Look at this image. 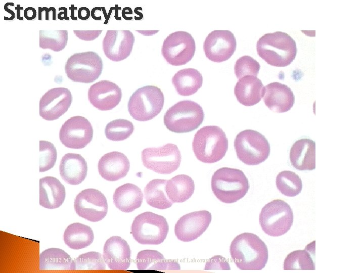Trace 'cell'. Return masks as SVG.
I'll use <instances>...</instances> for the list:
<instances>
[{
  "mask_svg": "<svg viewBox=\"0 0 364 273\" xmlns=\"http://www.w3.org/2000/svg\"><path fill=\"white\" fill-rule=\"evenodd\" d=\"M68 40L67 30L39 31V47L42 49L60 52L65 48Z\"/></svg>",
  "mask_w": 364,
  "mask_h": 273,
  "instance_id": "cell-35",
  "label": "cell"
},
{
  "mask_svg": "<svg viewBox=\"0 0 364 273\" xmlns=\"http://www.w3.org/2000/svg\"><path fill=\"white\" fill-rule=\"evenodd\" d=\"M264 90L260 79L255 76L247 75L238 80L234 88V94L240 104L251 106L260 101Z\"/></svg>",
  "mask_w": 364,
  "mask_h": 273,
  "instance_id": "cell-24",
  "label": "cell"
},
{
  "mask_svg": "<svg viewBox=\"0 0 364 273\" xmlns=\"http://www.w3.org/2000/svg\"><path fill=\"white\" fill-rule=\"evenodd\" d=\"M217 262L216 263L214 264H208L206 263L205 270L206 269H213V268H218V265L221 269H230V265L229 263L226 261V260L224 258V257L221 256L219 262H218V256H216Z\"/></svg>",
  "mask_w": 364,
  "mask_h": 273,
  "instance_id": "cell-42",
  "label": "cell"
},
{
  "mask_svg": "<svg viewBox=\"0 0 364 273\" xmlns=\"http://www.w3.org/2000/svg\"><path fill=\"white\" fill-rule=\"evenodd\" d=\"M94 239V232L88 225L79 222L69 225L63 234L65 244L70 248L79 250L89 246Z\"/></svg>",
  "mask_w": 364,
  "mask_h": 273,
  "instance_id": "cell-31",
  "label": "cell"
},
{
  "mask_svg": "<svg viewBox=\"0 0 364 273\" xmlns=\"http://www.w3.org/2000/svg\"><path fill=\"white\" fill-rule=\"evenodd\" d=\"M39 269L74 270L73 259L62 249L49 248L39 255Z\"/></svg>",
  "mask_w": 364,
  "mask_h": 273,
  "instance_id": "cell-32",
  "label": "cell"
},
{
  "mask_svg": "<svg viewBox=\"0 0 364 273\" xmlns=\"http://www.w3.org/2000/svg\"><path fill=\"white\" fill-rule=\"evenodd\" d=\"M230 252L237 267L243 270H261L268 257L265 243L258 236L249 233L236 236L231 244Z\"/></svg>",
  "mask_w": 364,
  "mask_h": 273,
  "instance_id": "cell-1",
  "label": "cell"
},
{
  "mask_svg": "<svg viewBox=\"0 0 364 273\" xmlns=\"http://www.w3.org/2000/svg\"><path fill=\"white\" fill-rule=\"evenodd\" d=\"M276 183L278 190L288 197L298 195L302 189L300 177L292 171L284 170L280 172L277 176Z\"/></svg>",
  "mask_w": 364,
  "mask_h": 273,
  "instance_id": "cell-34",
  "label": "cell"
},
{
  "mask_svg": "<svg viewBox=\"0 0 364 273\" xmlns=\"http://www.w3.org/2000/svg\"><path fill=\"white\" fill-rule=\"evenodd\" d=\"M103 257L110 269L126 270L130 264V247L120 237L112 236L104 244Z\"/></svg>",
  "mask_w": 364,
  "mask_h": 273,
  "instance_id": "cell-20",
  "label": "cell"
},
{
  "mask_svg": "<svg viewBox=\"0 0 364 273\" xmlns=\"http://www.w3.org/2000/svg\"><path fill=\"white\" fill-rule=\"evenodd\" d=\"M168 223L162 215L145 212L136 216L131 226L133 238L141 244L158 245L166 239Z\"/></svg>",
  "mask_w": 364,
  "mask_h": 273,
  "instance_id": "cell-8",
  "label": "cell"
},
{
  "mask_svg": "<svg viewBox=\"0 0 364 273\" xmlns=\"http://www.w3.org/2000/svg\"><path fill=\"white\" fill-rule=\"evenodd\" d=\"M195 190L192 178L186 174H178L167 180L165 191L172 203H182L188 200Z\"/></svg>",
  "mask_w": 364,
  "mask_h": 273,
  "instance_id": "cell-30",
  "label": "cell"
},
{
  "mask_svg": "<svg viewBox=\"0 0 364 273\" xmlns=\"http://www.w3.org/2000/svg\"><path fill=\"white\" fill-rule=\"evenodd\" d=\"M59 171L62 178L66 183L71 185H79L87 175L86 161L78 154L67 153L61 159Z\"/></svg>",
  "mask_w": 364,
  "mask_h": 273,
  "instance_id": "cell-23",
  "label": "cell"
},
{
  "mask_svg": "<svg viewBox=\"0 0 364 273\" xmlns=\"http://www.w3.org/2000/svg\"><path fill=\"white\" fill-rule=\"evenodd\" d=\"M145 167L155 172L169 174L180 166L181 154L177 146L167 144L158 148H148L141 153Z\"/></svg>",
  "mask_w": 364,
  "mask_h": 273,
  "instance_id": "cell-11",
  "label": "cell"
},
{
  "mask_svg": "<svg viewBox=\"0 0 364 273\" xmlns=\"http://www.w3.org/2000/svg\"><path fill=\"white\" fill-rule=\"evenodd\" d=\"M164 102V95L158 87L146 85L136 89L130 96L127 104L128 111L134 119L146 121L160 113Z\"/></svg>",
  "mask_w": 364,
  "mask_h": 273,
  "instance_id": "cell-6",
  "label": "cell"
},
{
  "mask_svg": "<svg viewBox=\"0 0 364 273\" xmlns=\"http://www.w3.org/2000/svg\"><path fill=\"white\" fill-rule=\"evenodd\" d=\"M65 196V187L57 178L46 176L39 179V204L42 207L49 209L58 208Z\"/></svg>",
  "mask_w": 364,
  "mask_h": 273,
  "instance_id": "cell-25",
  "label": "cell"
},
{
  "mask_svg": "<svg viewBox=\"0 0 364 273\" xmlns=\"http://www.w3.org/2000/svg\"><path fill=\"white\" fill-rule=\"evenodd\" d=\"M234 34L229 30H214L208 34L203 43L206 57L211 61L220 63L228 60L236 49Z\"/></svg>",
  "mask_w": 364,
  "mask_h": 273,
  "instance_id": "cell-15",
  "label": "cell"
},
{
  "mask_svg": "<svg viewBox=\"0 0 364 273\" xmlns=\"http://www.w3.org/2000/svg\"><path fill=\"white\" fill-rule=\"evenodd\" d=\"M89 10L85 7L80 8L78 11V16L82 20H86L89 16Z\"/></svg>",
  "mask_w": 364,
  "mask_h": 273,
  "instance_id": "cell-44",
  "label": "cell"
},
{
  "mask_svg": "<svg viewBox=\"0 0 364 273\" xmlns=\"http://www.w3.org/2000/svg\"><path fill=\"white\" fill-rule=\"evenodd\" d=\"M192 149L197 159L205 163L220 160L228 149V140L224 132L218 126H205L195 133Z\"/></svg>",
  "mask_w": 364,
  "mask_h": 273,
  "instance_id": "cell-4",
  "label": "cell"
},
{
  "mask_svg": "<svg viewBox=\"0 0 364 273\" xmlns=\"http://www.w3.org/2000/svg\"><path fill=\"white\" fill-rule=\"evenodd\" d=\"M24 15L28 20H32L35 18L36 13V10L33 8L28 7L25 9L24 12Z\"/></svg>",
  "mask_w": 364,
  "mask_h": 273,
  "instance_id": "cell-43",
  "label": "cell"
},
{
  "mask_svg": "<svg viewBox=\"0 0 364 273\" xmlns=\"http://www.w3.org/2000/svg\"><path fill=\"white\" fill-rule=\"evenodd\" d=\"M72 102L70 90L65 87L49 89L39 101V115L46 120L58 119L67 111Z\"/></svg>",
  "mask_w": 364,
  "mask_h": 273,
  "instance_id": "cell-17",
  "label": "cell"
},
{
  "mask_svg": "<svg viewBox=\"0 0 364 273\" xmlns=\"http://www.w3.org/2000/svg\"><path fill=\"white\" fill-rule=\"evenodd\" d=\"M284 270H314L315 264L307 250H298L289 253L283 264Z\"/></svg>",
  "mask_w": 364,
  "mask_h": 273,
  "instance_id": "cell-36",
  "label": "cell"
},
{
  "mask_svg": "<svg viewBox=\"0 0 364 273\" xmlns=\"http://www.w3.org/2000/svg\"><path fill=\"white\" fill-rule=\"evenodd\" d=\"M121 98V88L115 83L106 80L93 84L88 91L90 104L101 111L113 109L119 104Z\"/></svg>",
  "mask_w": 364,
  "mask_h": 273,
  "instance_id": "cell-19",
  "label": "cell"
},
{
  "mask_svg": "<svg viewBox=\"0 0 364 273\" xmlns=\"http://www.w3.org/2000/svg\"><path fill=\"white\" fill-rule=\"evenodd\" d=\"M259 63L249 56H243L236 62L234 66L235 75L238 79L247 75L256 76L260 69Z\"/></svg>",
  "mask_w": 364,
  "mask_h": 273,
  "instance_id": "cell-40",
  "label": "cell"
},
{
  "mask_svg": "<svg viewBox=\"0 0 364 273\" xmlns=\"http://www.w3.org/2000/svg\"><path fill=\"white\" fill-rule=\"evenodd\" d=\"M74 207L78 216L92 222L103 219L108 209L106 197L95 189H85L78 193L74 200Z\"/></svg>",
  "mask_w": 364,
  "mask_h": 273,
  "instance_id": "cell-13",
  "label": "cell"
},
{
  "mask_svg": "<svg viewBox=\"0 0 364 273\" xmlns=\"http://www.w3.org/2000/svg\"><path fill=\"white\" fill-rule=\"evenodd\" d=\"M166 181V179H154L147 184L144 193L148 204L159 209H165L172 206L173 203L168 198L165 191Z\"/></svg>",
  "mask_w": 364,
  "mask_h": 273,
  "instance_id": "cell-33",
  "label": "cell"
},
{
  "mask_svg": "<svg viewBox=\"0 0 364 273\" xmlns=\"http://www.w3.org/2000/svg\"><path fill=\"white\" fill-rule=\"evenodd\" d=\"M196 43L192 35L183 31L170 34L164 40L162 54L166 61L173 66L187 64L194 57Z\"/></svg>",
  "mask_w": 364,
  "mask_h": 273,
  "instance_id": "cell-12",
  "label": "cell"
},
{
  "mask_svg": "<svg viewBox=\"0 0 364 273\" xmlns=\"http://www.w3.org/2000/svg\"><path fill=\"white\" fill-rule=\"evenodd\" d=\"M103 69L101 58L92 51L74 54L67 59L65 65V73L69 79L85 83L97 80Z\"/></svg>",
  "mask_w": 364,
  "mask_h": 273,
  "instance_id": "cell-10",
  "label": "cell"
},
{
  "mask_svg": "<svg viewBox=\"0 0 364 273\" xmlns=\"http://www.w3.org/2000/svg\"><path fill=\"white\" fill-rule=\"evenodd\" d=\"M98 168L103 178L108 181H116L126 175L130 168V163L123 153L113 151L101 157Z\"/></svg>",
  "mask_w": 364,
  "mask_h": 273,
  "instance_id": "cell-22",
  "label": "cell"
},
{
  "mask_svg": "<svg viewBox=\"0 0 364 273\" xmlns=\"http://www.w3.org/2000/svg\"><path fill=\"white\" fill-rule=\"evenodd\" d=\"M102 30H74L73 32L76 37L80 39L86 41H91L97 38L102 33Z\"/></svg>",
  "mask_w": 364,
  "mask_h": 273,
  "instance_id": "cell-41",
  "label": "cell"
},
{
  "mask_svg": "<svg viewBox=\"0 0 364 273\" xmlns=\"http://www.w3.org/2000/svg\"><path fill=\"white\" fill-rule=\"evenodd\" d=\"M290 206L282 200L276 199L262 208L259 221L263 231L272 237L281 236L290 229L293 222Z\"/></svg>",
  "mask_w": 364,
  "mask_h": 273,
  "instance_id": "cell-9",
  "label": "cell"
},
{
  "mask_svg": "<svg viewBox=\"0 0 364 273\" xmlns=\"http://www.w3.org/2000/svg\"><path fill=\"white\" fill-rule=\"evenodd\" d=\"M234 147L238 158L248 165L261 163L270 154V145L267 139L252 129L240 132L235 139Z\"/></svg>",
  "mask_w": 364,
  "mask_h": 273,
  "instance_id": "cell-7",
  "label": "cell"
},
{
  "mask_svg": "<svg viewBox=\"0 0 364 273\" xmlns=\"http://www.w3.org/2000/svg\"><path fill=\"white\" fill-rule=\"evenodd\" d=\"M74 270H105L106 266L103 255L96 251L88 252L73 259Z\"/></svg>",
  "mask_w": 364,
  "mask_h": 273,
  "instance_id": "cell-38",
  "label": "cell"
},
{
  "mask_svg": "<svg viewBox=\"0 0 364 273\" xmlns=\"http://www.w3.org/2000/svg\"><path fill=\"white\" fill-rule=\"evenodd\" d=\"M204 117L203 110L199 104L191 100H184L167 110L163 121L169 130L175 133H186L198 128Z\"/></svg>",
  "mask_w": 364,
  "mask_h": 273,
  "instance_id": "cell-5",
  "label": "cell"
},
{
  "mask_svg": "<svg viewBox=\"0 0 364 273\" xmlns=\"http://www.w3.org/2000/svg\"><path fill=\"white\" fill-rule=\"evenodd\" d=\"M93 128L90 122L81 116H73L62 125L59 138L66 147L79 149L84 148L92 140Z\"/></svg>",
  "mask_w": 364,
  "mask_h": 273,
  "instance_id": "cell-14",
  "label": "cell"
},
{
  "mask_svg": "<svg viewBox=\"0 0 364 273\" xmlns=\"http://www.w3.org/2000/svg\"><path fill=\"white\" fill-rule=\"evenodd\" d=\"M172 83L177 94L189 96L195 94L201 87L203 77L194 68H185L178 71L172 78Z\"/></svg>",
  "mask_w": 364,
  "mask_h": 273,
  "instance_id": "cell-28",
  "label": "cell"
},
{
  "mask_svg": "<svg viewBox=\"0 0 364 273\" xmlns=\"http://www.w3.org/2000/svg\"><path fill=\"white\" fill-rule=\"evenodd\" d=\"M134 125L126 119H118L109 122L105 127L106 138L113 141H121L129 138L133 133Z\"/></svg>",
  "mask_w": 364,
  "mask_h": 273,
  "instance_id": "cell-37",
  "label": "cell"
},
{
  "mask_svg": "<svg viewBox=\"0 0 364 273\" xmlns=\"http://www.w3.org/2000/svg\"><path fill=\"white\" fill-rule=\"evenodd\" d=\"M264 89L263 101L269 110L282 113L289 111L293 107L294 96L287 85L274 82L266 85Z\"/></svg>",
  "mask_w": 364,
  "mask_h": 273,
  "instance_id": "cell-21",
  "label": "cell"
},
{
  "mask_svg": "<svg viewBox=\"0 0 364 273\" xmlns=\"http://www.w3.org/2000/svg\"><path fill=\"white\" fill-rule=\"evenodd\" d=\"M211 219V213L206 210L186 214L180 217L175 223V235L183 242L193 241L207 230Z\"/></svg>",
  "mask_w": 364,
  "mask_h": 273,
  "instance_id": "cell-16",
  "label": "cell"
},
{
  "mask_svg": "<svg viewBox=\"0 0 364 273\" xmlns=\"http://www.w3.org/2000/svg\"><path fill=\"white\" fill-rule=\"evenodd\" d=\"M136 260L137 267L139 270L165 271L180 269V265L177 262L165 259L163 255L156 250L141 251L138 253Z\"/></svg>",
  "mask_w": 364,
  "mask_h": 273,
  "instance_id": "cell-29",
  "label": "cell"
},
{
  "mask_svg": "<svg viewBox=\"0 0 364 273\" xmlns=\"http://www.w3.org/2000/svg\"><path fill=\"white\" fill-rule=\"evenodd\" d=\"M292 166L299 170H311L315 168V143L309 139L294 143L290 151Z\"/></svg>",
  "mask_w": 364,
  "mask_h": 273,
  "instance_id": "cell-26",
  "label": "cell"
},
{
  "mask_svg": "<svg viewBox=\"0 0 364 273\" xmlns=\"http://www.w3.org/2000/svg\"><path fill=\"white\" fill-rule=\"evenodd\" d=\"M211 189L216 197L225 203H233L244 197L249 189L243 171L223 167L216 170L211 178Z\"/></svg>",
  "mask_w": 364,
  "mask_h": 273,
  "instance_id": "cell-3",
  "label": "cell"
},
{
  "mask_svg": "<svg viewBox=\"0 0 364 273\" xmlns=\"http://www.w3.org/2000/svg\"><path fill=\"white\" fill-rule=\"evenodd\" d=\"M259 56L267 64L283 67L290 65L297 54L295 41L287 33L276 31L259 38L256 43Z\"/></svg>",
  "mask_w": 364,
  "mask_h": 273,
  "instance_id": "cell-2",
  "label": "cell"
},
{
  "mask_svg": "<svg viewBox=\"0 0 364 273\" xmlns=\"http://www.w3.org/2000/svg\"><path fill=\"white\" fill-rule=\"evenodd\" d=\"M134 42V36L129 30H108L103 40V50L108 59L119 62L130 55Z\"/></svg>",
  "mask_w": 364,
  "mask_h": 273,
  "instance_id": "cell-18",
  "label": "cell"
},
{
  "mask_svg": "<svg viewBox=\"0 0 364 273\" xmlns=\"http://www.w3.org/2000/svg\"><path fill=\"white\" fill-rule=\"evenodd\" d=\"M143 197L140 188L134 184L127 183L115 190L113 199L116 208L123 212L129 213L141 206Z\"/></svg>",
  "mask_w": 364,
  "mask_h": 273,
  "instance_id": "cell-27",
  "label": "cell"
},
{
  "mask_svg": "<svg viewBox=\"0 0 364 273\" xmlns=\"http://www.w3.org/2000/svg\"><path fill=\"white\" fill-rule=\"evenodd\" d=\"M57 158L56 147L51 142L39 141V172L50 170L54 167Z\"/></svg>",
  "mask_w": 364,
  "mask_h": 273,
  "instance_id": "cell-39",
  "label": "cell"
}]
</instances>
